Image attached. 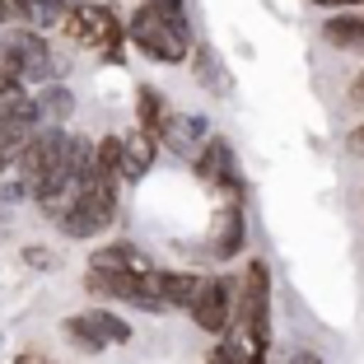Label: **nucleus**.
<instances>
[{
    "label": "nucleus",
    "instance_id": "nucleus-1",
    "mask_svg": "<svg viewBox=\"0 0 364 364\" xmlns=\"http://www.w3.org/2000/svg\"><path fill=\"white\" fill-rule=\"evenodd\" d=\"M127 38H131V47H136V52H145L150 61H159V65H182L187 56H192V47H196L192 43V23L159 14L150 0L131 14Z\"/></svg>",
    "mask_w": 364,
    "mask_h": 364
},
{
    "label": "nucleus",
    "instance_id": "nucleus-2",
    "mask_svg": "<svg viewBox=\"0 0 364 364\" xmlns=\"http://www.w3.org/2000/svg\"><path fill=\"white\" fill-rule=\"evenodd\" d=\"M65 38L75 47H94L107 61H127V23L112 14V5H98V0H80L70 5V14L61 19Z\"/></svg>",
    "mask_w": 364,
    "mask_h": 364
},
{
    "label": "nucleus",
    "instance_id": "nucleus-3",
    "mask_svg": "<svg viewBox=\"0 0 364 364\" xmlns=\"http://www.w3.org/2000/svg\"><path fill=\"white\" fill-rule=\"evenodd\" d=\"M0 75L19 80V85H47L56 75V61L47 52L38 28H14L0 38Z\"/></svg>",
    "mask_w": 364,
    "mask_h": 364
},
{
    "label": "nucleus",
    "instance_id": "nucleus-4",
    "mask_svg": "<svg viewBox=\"0 0 364 364\" xmlns=\"http://www.w3.org/2000/svg\"><path fill=\"white\" fill-rule=\"evenodd\" d=\"M112 220H117V182L94 173L89 187L80 192V201L70 205L56 225H61V234H70V238H94V234H103Z\"/></svg>",
    "mask_w": 364,
    "mask_h": 364
},
{
    "label": "nucleus",
    "instance_id": "nucleus-5",
    "mask_svg": "<svg viewBox=\"0 0 364 364\" xmlns=\"http://www.w3.org/2000/svg\"><path fill=\"white\" fill-rule=\"evenodd\" d=\"M61 332H65V341L75 346V350L98 355V350H112V346H127L131 341V322L122 318V313H112V309H85V313H75V318H65Z\"/></svg>",
    "mask_w": 364,
    "mask_h": 364
},
{
    "label": "nucleus",
    "instance_id": "nucleus-6",
    "mask_svg": "<svg viewBox=\"0 0 364 364\" xmlns=\"http://www.w3.org/2000/svg\"><path fill=\"white\" fill-rule=\"evenodd\" d=\"M65 150H70V131H61V127H43L38 131V136L19 150V159H14L23 192H38V187L56 173V164L65 159Z\"/></svg>",
    "mask_w": 364,
    "mask_h": 364
},
{
    "label": "nucleus",
    "instance_id": "nucleus-7",
    "mask_svg": "<svg viewBox=\"0 0 364 364\" xmlns=\"http://www.w3.org/2000/svg\"><path fill=\"white\" fill-rule=\"evenodd\" d=\"M85 285L98 299H122V304H136V309H145V313H168L159 304L154 276H127V271H112V267H89Z\"/></svg>",
    "mask_w": 364,
    "mask_h": 364
},
{
    "label": "nucleus",
    "instance_id": "nucleus-8",
    "mask_svg": "<svg viewBox=\"0 0 364 364\" xmlns=\"http://www.w3.org/2000/svg\"><path fill=\"white\" fill-rule=\"evenodd\" d=\"M196 178H201L205 187H215L220 196H229V201H243V192H247L243 173H238V154L225 136H210L201 145V154H196Z\"/></svg>",
    "mask_w": 364,
    "mask_h": 364
},
{
    "label": "nucleus",
    "instance_id": "nucleus-9",
    "mask_svg": "<svg viewBox=\"0 0 364 364\" xmlns=\"http://www.w3.org/2000/svg\"><path fill=\"white\" fill-rule=\"evenodd\" d=\"M234 304H238V285L225 276H201V289H196V299H192V322L201 327V332L210 336H225L229 332V322H234Z\"/></svg>",
    "mask_w": 364,
    "mask_h": 364
},
{
    "label": "nucleus",
    "instance_id": "nucleus-10",
    "mask_svg": "<svg viewBox=\"0 0 364 364\" xmlns=\"http://www.w3.org/2000/svg\"><path fill=\"white\" fill-rule=\"evenodd\" d=\"M89 267H112V271H127V276H154V262H150V252L145 247H136V243H107V247H98L94 257H89Z\"/></svg>",
    "mask_w": 364,
    "mask_h": 364
},
{
    "label": "nucleus",
    "instance_id": "nucleus-11",
    "mask_svg": "<svg viewBox=\"0 0 364 364\" xmlns=\"http://www.w3.org/2000/svg\"><path fill=\"white\" fill-rule=\"evenodd\" d=\"M154 289H159L164 309H192L201 276H192V271H154Z\"/></svg>",
    "mask_w": 364,
    "mask_h": 364
},
{
    "label": "nucleus",
    "instance_id": "nucleus-12",
    "mask_svg": "<svg viewBox=\"0 0 364 364\" xmlns=\"http://www.w3.org/2000/svg\"><path fill=\"white\" fill-rule=\"evenodd\" d=\"M322 38L341 52H364V10H341L322 23Z\"/></svg>",
    "mask_w": 364,
    "mask_h": 364
},
{
    "label": "nucleus",
    "instance_id": "nucleus-13",
    "mask_svg": "<svg viewBox=\"0 0 364 364\" xmlns=\"http://www.w3.org/2000/svg\"><path fill=\"white\" fill-rule=\"evenodd\" d=\"M136 117H140V131L150 140H159L164 131H168V122H173V107L164 103V94L159 89H150V85H140V94H136Z\"/></svg>",
    "mask_w": 364,
    "mask_h": 364
},
{
    "label": "nucleus",
    "instance_id": "nucleus-14",
    "mask_svg": "<svg viewBox=\"0 0 364 364\" xmlns=\"http://www.w3.org/2000/svg\"><path fill=\"white\" fill-rule=\"evenodd\" d=\"M154 145H159V140H150L145 131H136V136L122 140V178H127V182L145 178L150 164H154Z\"/></svg>",
    "mask_w": 364,
    "mask_h": 364
},
{
    "label": "nucleus",
    "instance_id": "nucleus-15",
    "mask_svg": "<svg viewBox=\"0 0 364 364\" xmlns=\"http://www.w3.org/2000/svg\"><path fill=\"white\" fill-rule=\"evenodd\" d=\"M243 201H229L225 205V220H220V234H215V257L229 262L243 252Z\"/></svg>",
    "mask_w": 364,
    "mask_h": 364
},
{
    "label": "nucleus",
    "instance_id": "nucleus-16",
    "mask_svg": "<svg viewBox=\"0 0 364 364\" xmlns=\"http://www.w3.org/2000/svg\"><path fill=\"white\" fill-rule=\"evenodd\" d=\"M159 140L168 145L173 154H187L196 140H201V145L210 140V136H205V117H196V112H192V117H173V122H168V131H164Z\"/></svg>",
    "mask_w": 364,
    "mask_h": 364
},
{
    "label": "nucleus",
    "instance_id": "nucleus-17",
    "mask_svg": "<svg viewBox=\"0 0 364 364\" xmlns=\"http://www.w3.org/2000/svg\"><path fill=\"white\" fill-rule=\"evenodd\" d=\"M38 107H43V112H52L56 122H70V112H75V98L65 94V89H43V98H38Z\"/></svg>",
    "mask_w": 364,
    "mask_h": 364
},
{
    "label": "nucleus",
    "instance_id": "nucleus-18",
    "mask_svg": "<svg viewBox=\"0 0 364 364\" xmlns=\"http://www.w3.org/2000/svg\"><path fill=\"white\" fill-rule=\"evenodd\" d=\"M28 98H33V94L19 85V80H5V75H0V117H10L14 107H23Z\"/></svg>",
    "mask_w": 364,
    "mask_h": 364
},
{
    "label": "nucleus",
    "instance_id": "nucleus-19",
    "mask_svg": "<svg viewBox=\"0 0 364 364\" xmlns=\"http://www.w3.org/2000/svg\"><path fill=\"white\" fill-rule=\"evenodd\" d=\"M196 70H201V80H205V89H215V94H229V80H225V70H215V56L205 52H196Z\"/></svg>",
    "mask_w": 364,
    "mask_h": 364
},
{
    "label": "nucleus",
    "instance_id": "nucleus-20",
    "mask_svg": "<svg viewBox=\"0 0 364 364\" xmlns=\"http://www.w3.org/2000/svg\"><path fill=\"white\" fill-rule=\"evenodd\" d=\"M280 364H322L318 350H309V346H294V350H285V360Z\"/></svg>",
    "mask_w": 364,
    "mask_h": 364
},
{
    "label": "nucleus",
    "instance_id": "nucleus-21",
    "mask_svg": "<svg viewBox=\"0 0 364 364\" xmlns=\"http://www.w3.org/2000/svg\"><path fill=\"white\" fill-rule=\"evenodd\" d=\"M150 5L159 14H168V19H187V5H182V0H150Z\"/></svg>",
    "mask_w": 364,
    "mask_h": 364
},
{
    "label": "nucleus",
    "instance_id": "nucleus-22",
    "mask_svg": "<svg viewBox=\"0 0 364 364\" xmlns=\"http://www.w3.org/2000/svg\"><path fill=\"white\" fill-rule=\"evenodd\" d=\"M23 262L28 267H52V252L47 247H23Z\"/></svg>",
    "mask_w": 364,
    "mask_h": 364
},
{
    "label": "nucleus",
    "instance_id": "nucleus-23",
    "mask_svg": "<svg viewBox=\"0 0 364 364\" xmlns=\"http://www.w3.org/2000/svg\"><path fill=\"white\" fill-rule=\"evenodd\" d=\"M309 5H318V10H355V5H364V0H309Z\"/></svg>",
    "mask_w": 364,
    "mask_h": 364
},
{
    "label": "nucleus",
    "instance_id": "nucleus-24",
    "mask_svg": "<svg viewBox=\"0 0 364 364\" xmlns=\"http://www.w3.org/2000/svg\"><path fill=\"white\" fill-rule=\"evenodd\" d=\"M350 103H355V107H364V70L350 80Z\"/></svg>",
    "mask_w": 364,
    "mask_h": 364
},
{
    "label": "nucleus",
    "instance_id": "nucleus-25",
    "mask_svg": "<svg viewBox=\"0 0 364 364\" xmlns=\"http://www.w3.org/2000/svg\"><path fill=\"white\" fill-rule=\"evenodd\" d=\"M350 145H355V150L364 145V127H355V131H350Z\"/></svg>",
    "mask_w": 364,
    "mask_h": 364
},
{
    "label": "nucleus",
    "instance_id": "nucleus-26",
    "mask_svg": "<svg viewBox=\"0 0 364 364\" xmlns=\"http://www.w3.org/2000/svg\"><path fill=\"white\" fill-rule=\"evenodd\" d=\"M10 164H14V159H10V154H5V150H0V173H5V168H10Z\"/></svg>",
    "mask_w": 364,
    "mask_h": 364
},
{
    "label": "nucleus",
    "instance_id": "nucleus-27",
    "mask_svg": "<svg viewBox=\"0 0 364 364\" xmlns=\"http://www.w3.org/2000/svg\"><path fill=\"white\" fill-rule=\"evenodd\" d=\"M5 19H10V14H5V10H0V23H5Z\"/></svg>",
    "mask_w": 364,
    "mask_h": 364
}]
</instances>
